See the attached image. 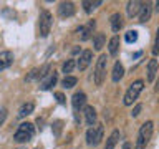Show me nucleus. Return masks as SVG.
<instances>
[{"label":"nucleus","instance_id":"1","mask_svg":"<svg viewBox=\"0 0 159 149\" xmlns=\"http://www.w3.org/2000/svg\"><path fill=\"white\" fill-rule=\"evenodd\" d=\"M152 129H154L152 121H146V123L143 124L141 129H139L138 141H136V146H134V149H146L148 142L151 141V138H152Z\"/></svg>","mask_w":159,"mask_h":149},{"label":"nucleus","instance_id":"2","mask_svg":"<svg viewBox=\"0 0 159 149\" xmlns=\"http://www.w3.org/2000/svg\"><path fill=\"white\" fill-rule=\"evenodd\" d=\"M35 134V128L32 123H22L13 134V141L17 142H28Z\"/></svg>","mask_w":159,"mask_h":149},{"label":"nucleus","instance_id":"3","mask_svg":"<svg viewBox=\"0 0 159 149\" xmlns=\"http://www.w3.org/2000/svg\"><path fill=\"white\" fill-rule=\"evenodd\" d=\"M143 88H144V81L143 79H136V81L128 88L126 94H124V104H126V106H131V104L138 99L139 93L143 91Z\"/></svg>","mask_w":159,"mask_h":149},{"label":"nucleus","instance_id":"4","mask_svg":"<svg viewBox=\"0 0 159 149\" xmlns=\"http://www.w3.org/2000/svg\"><path fill=\"white\" fill-rule=\"evenodd\" d=\"M52 25H53V17L48 10H43L40 13V18H38V28H40V37H48L50 30H52Z\"/></svg>","mask_w":159,"mask_h":149},{"label":"nucleus","instance_id":"5","mask_svg":"<svg viewBox=\"0 0 159 149\" xmlns=\"http://www.w3.org/2000/svg\"><path fill=\"white\" fill-rule=\"evenodd\" d=\"M106 68H108V58L106 55H101L96 61V70H94V83H96V86L103 84V79L106 76Z\"/></svg>","mask_w":159,"mask_h":149},{"label":"nucleus","instance_id":"6","mask_svg":"<svg viewBox=\"0 0 159 149\" xmlns=\"http://www.w3.org/2000/svg\"><path fill=\"white\" fill-rule=\"evenodd\" d=\"M103 133H104V128L101 126V124L89 128L88 133H86V142L89 144V146H96V144H99V141L103 139Z\"/></svg>","mask_w":159,"mask_h":149},{"label":"nucleus","instance_id":"7","mask_svg":"<svg viewBox=\"0 0 159 149\" xmlns=\"http://www.w3.org/2000/svg\"><path fill=\"white\" fill-rule=\"evenodd\" d=\"M58 81V73L57 71H50L47 76L42 79V83H40V88L43 89V91H47V89H52L55 84Z\"/></svg>","mask_w":159,"mask_h":149},{"label":"nucleus","instance_id":"8","mask_svg":"<svg viewBox=\"0 0 159 149\" xmlns=\"http://www.w3.org/2000/svg\"><path fill=\"white\" fill-rule=\"evenodd\" d=\"M93 60V53L89 52V50H84V52L80 55V60H78V70L80 71H84V70L88 68V65L91 63Z\"/></svg>","mask_w":159,"mask_h":149},{"label":"nucleus","instance_id":"9","mask_svg":"<svg viewBox=\"0 0 159 149\" xmlns=\"http://www.w3.org/2000/svg\"><path fill=\"white\" fill-rule=\"evenodd\" d=\"M71 103H73V109L75 111H80L84 104H86V94H84L83 91H78V93H75L73 94V98H71Z\"/></svg>","mask_w":159,"mask_h":149},{"label":"nucleus","instance_id":"10","mask_svg":"<svg viewBox=\"0 0 159 149\" xmlns=\"http://www.w3.org/2000/svg\"><path fill=\"white\" fill-rule=\"evenodd\" d=\"M13 63V53L12 52H2L0 53V71H3V70H7L12 66Z\"/></svg>","mask_w":159,"mask_h":149},{"label":"nucleus","instance_id":"11","mask_svg":"<svg viewBox=\"0 0 159 149\" xmlns=\"http://www.w3.org/2000/svg\"><path fill=\"white\" fill-rule=\"evenodd\" d=\"M73 13H75V5L71 2L60 3V7H58V15H60V17L66 18V17H71Z\"/></svg>","mask_w":159,"mask_h":149},{"label":"nucleus","instance_id":"12","mask_svg":"<svg viewBox=\"0 0 159 149\" xmlns=\"http://www.w3.org/2000/svg\"><path fill=\"white\" fill-rule=\"evenodd\" d=\"M151 13H152V5L146 2V3H143V7H141V12H139V22L141 23H146L151 20Z\"/></svg>","mask_w":159,"mask_h":149},{"label":"nucleus","instance_id":"13","mask_svg":"<svg viewBox=\"0 0 159 149\" xmlns=\"http://www.w3.org/2000/svg\"><path fill=\"white\" fill-rule=\"evenodd\" d=\"M94 25H96V22H94V20H89V23L86 25V27H80L78 28L80 38H81V40H88L89 37H91V32H93Z\"/></svg>","mask_w":159,"mask_h":149},{"label":"nucleus","instance_id":"14","mask_svg":"<svg viewBox=\"0 0 159 149\" xmlns=\"http://www.w3.org/2000/svg\"><path fill=\"white\" fill-rule=\"evenodd\" d=\"M84 119H86V124L93 128V124L96 123V109L93 106H86L84 108Z\"/></svg>","mask_w":159,"mask_h":149},{"label":"nucleus","instance_id":"15","mask_svg":"<svg viewBox=\"0 0 159 149\" xmlns=\"http://www.w3.org/2000/svg\"><path fill=\"white\" fill-rule=\"evenodd\" d=\"M109 23H111V30L113 32H119V30L123 28V17L119 13H113L111 18H109Z\"/></svg>","mask_w":159,"mask_h":149},{"label":"nucleus","instance_id":"16","mask_svg":"<svg viewBox=\"0 0 159 149\" xmlns=\"http://www.w3.org/2000/svg\"><path fill=\"white\" fill-rule=\"evenodd\" d=\"M141 7H143V3L141 2H138V0H134V2H129L128 3V15H129V17H136V15L139 13V12H141Z\"/></svg>","mask_w":159,"mask_h":149},{"label":"nucleus","instance_id":"17","mask_svg":"<svg viewBox=\"0 0 159 149\" xmlns=\"http://www.w3.org/2000/svg\"><path fill=\"white\" fill-rule=\"evenodd\" d=\"M123 74H124V68H123V65L116 61L114 63V68H113V74H111V78H113V81L114 83H118L119 79L123 78Z\"/></svg>","mask_w":159,"mask_h":149},{"label":"nucleus","instance_id":"18","mask_svg":"<svg viewBox=\"0 0 159 149\" xmlns=\"http://www.w3.org/2000/svg\"><path fill=\"white\" fill-rule=\"evenodd\" d=\"M118 139H119V131H118V129H114V131L111 133V136L108 138L106 144H104V149H114V146H116V142H118Z\"/></svg>","mask_w":159,"mask_h":149},{"label":"nucleus","instance_id":"19","mask_svg":"<svg viewBox=\"0 0 159 149\" xmlns=\"http://www.w3.org/2000/svg\"><path fill=\"white\" fill-rule=\"evenodd\" d=\"M33 109H35V104H33L32 101L25 103L23 106L18 109V116H20V118H25V116H28V114H32V113H33Z\"/></svg>","mask_w":159,"mask_h":149},{"label":"nucleus","instance_id":"20","mask_svg":"<svg viewBox=\"0 0 159 149\" xmlns=\"http://www.w3.org/2000/svg\"><path fill=\"white\" fill-rule=\"evenodd\" d=\"M156 73H157V61L156 60H151L148 65V81H154Z\"/></svg>","mask_w":159,"mask_h":149},{"label":"nucleus","instance_id":"21","mask_svg":"<svg viewBox=\"0 0 159 149\" xmlns=\"http://www.w3.org/2000/svg\"><path fill=\"white\" fill-rule=\"evenodd\" d=\"M108 50H109V55H116L118 53V50H119V37L118 35H114V37L109 40Z\"/></svg>","mask_w":159,"mask_h":149},{"label":"nucleus","instance_id":"22","mask_svg":"<svg viewBox=\"0 0 159 149\" xmlns=\"http://www.w3.org/2000/svg\"><path fill=\"white\" fill-rule=\"evenodd\" d=\"M104 40H106L104 33H96V35H94V40H93L94 50H101V48H103V45H104Z\"/></svg>","mask_w":159,"mask_h":149},{"label":"nucleus","instance_id":"23","mask_svg":"<svg viewBox=\"0 0 159 149\" xmlns=\"http://www.w3.org/2000/svg\"><path fill=\"white\" fill-rule=\"evenodd\" d=\"M103 2L101 0H96V2H88V0H84L83 2V7H84V12H91L93 8H96V7H99V5H101Z\"/></svg>","mask_w":159,"mask_h":149},{"label":"nucleus","instance_id":"24","mask_svg":"<svg viewBox=\"0 0 159 149\" xmlns=\"http://www.w3.org/2000/svg\"><path fill=\"white\" fill-rule=\"evenodd\" d=\"M76 83H78V79L75 78V76H65V79L61 81V84H63L65 88H73Z\"/></svg>","mask_w":159,"mask_h":149},{"label":"nucleus","instance_id":"25","mask_svg":"<svg viewBox=\"0 0 159 149\" xmlns=\"http://www.w3.org/2000/svg\"><path fill=\"white\" fill-rule=\"evenodd\" d=\"M75 60H66V61L63 63V73H71L73 68H75Z\"/></svg>","mask_w":159,"mask_h":149},{"label":"nucleus","instance_id":"26","mask_svg":"<svg viewBox=\"0 0 159 149\" xmlns=\"http://www.w3.org/2000/svg\"><path fill=\"white\" fill-rule=\"evenodd\" d=\"M138 40V32L136 30H129V32L126 33V42L128 43H134Z\"/></svg>","mask_w":159,"mask_h":149},{"label":"nucleus","instance_id":"27","mask_svg":"<svg viewBox=\"0 0 159 149\" xmlns=\"http://www.w3.org/2000/svg\"><path fill=\"white\" fill-rule=\"evenodd\" d=\"M141 109H143V104H136V108L133 109V118H136V116H139V113H141Z\"/></svg>","mask_w":159,"mask_h":149},{"label":"nucleus","instance_id":"28","mask_svg":"<svg viewBox=\"0 0 159 149\" xmlns=\"http://www.w3.org/2000/svg\"><path fill=\"white\" fill-rule=\"evenodd\" d=\"M55 98H57V101L60 104H65V96H63L61 93H55Z\"/></svg>","mask_w":159,"mask_h":149},{"label":"nucleus","instance_id":"29","mask_svg":"<svg viewBox=\"0 0 159 149\" xmlns=\"http://www.w3.org/2000/svg\"><path fill=\"white\" fill-rule=\"evenodd\" d=\"M5 118H7V109H0V124L5 121Z\"/></svg>","mask_w":159,"mask_h":149},{"label":"nucleus","instance_id":"30","mask_svg":"<svg viewBox=\"0 0 159 149\" xmlns=\"http://www.w3.org/2000/svg\"><path fill=\"white\" fill-rule=\"evenodd\" d=\"M152 53H154V55H159V40H156V43H154Z\"/></svg>","mask_w":159,"mask_h":149},{"label":"nucleus","instance_id":"31","mask_svg":"<svg viewBox=\"0 0 159 149\" xmlns=\"http://www.w3.org/2000/svg\"><path fill=\"white\" fill-rule=\"evenodd\" d=\"M123 149H131V144H129V142H126V144L123 146Z\"/></svg>","mask_w":159,"mask_h":149},{"label":"nucleus","instance_id":"32","mask_svg":"<svg viewBox=\"0 0 159 149\" xmlns=\"http://www.w3.org/2000/svg\"><path fill=\"white\" fill-rule=\"evenodd\" d=\"M156 91H159V78H157V81H156Z\"/></svg>","mask_w":159,"mask_h":149},{"label":"nucleus","instance_id":"33","mask_svg":"<svg viewBox=\"0 0 159 149\" xmlns=\"http://www.w3.org/2000/svg\"><path fill=\"white\" fill-rule=\"evenodd\" d=\"M156 10H157V12H159V2H156Z\"/></svg>","mask_w":159,"mask_h":149},{"label":"nucleus","instance_id":"34","mask_svg":"<svg viewBox=\"0 0 159 149\" xmlns=\"http://www.w3.org/2000/svg\"><path fill=\"white\" fill-rule=\"evenodd\" d=\"M156 40H159V28H157V37H156Z\"/></svg>","mask_w":159,"mask_h":149},{"label":"nucleus","instance_id":"35","mask_svg":"<svg viewBox=\"0 0 159 149\" xmlns=\"http://www.w3.org/2000/svg\"><path fill=\"white\" fill-rule=\"evenodd\" d=\"M20 149H22V147H20Z\"/></svg>","mask_w":159,"mask_h":149}]
</instances>
